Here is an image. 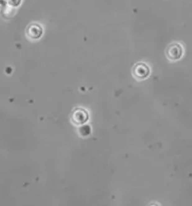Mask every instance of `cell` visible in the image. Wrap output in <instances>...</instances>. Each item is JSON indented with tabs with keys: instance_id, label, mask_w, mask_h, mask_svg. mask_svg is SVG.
I'll list each match as a JSON object with an SVG mask.
<instances>
[{
	"instance_id": "cell-1",
	"label": "cell",
	"mask_w": 192,
	"mask_h": 206,
	"mask_svg": "<svg viewBox=\"0 0 192 206\" xmlns=\"http://www.w3.org/2000/svg\"><path fill=\"white\" fill-rule=\"evenodd\" d=\"M89 115L87 111L81 108H77L72 112L71 120L76 125H82L88 120Z\"/></svg>"
},
{
	"instance_id": "cell-2",
	"label": "cell",
	"mask_w": 192,
	"mask_h": 206,
	"mask_svg": "<svg viewBox=\"0 0 192 206\" xmlns=\"http://www.w3.org/2000/svg\"><path fill=\"white\" fill-rule=\"evenodd\" d=\"M167 57L171 60H176L182 57L183 54V48L179 44L174 43L168 46L167 49Z\"/></svg>"
},
{
	"instance_id": "cell-3",
	"label": "cell",
	"mask_w": 192,
	"mask_h": 206,
	"mask_svg": "<svg viewBox=\"0 0 192 206\" xmlns=\"http://www.w3.org/2000/svg\"><path fill=\"white\" fill-rule=\"evenodd\" d=\"M132 73H133L135 78L139 79V80H143L149 75L150 71H149V68L148 65H146L144 63H138L134 66Z\"/></svg>"
},
{
	"instance_id": "cell-4",
	"label": "cell",
	"mask_w": 192,
	"mask_h": 206,
	"mask_svg": "<svg viewBox=\"0 0 192 206\" xmlns=\"http://www.w3.org/2000/svg\"><path fill=\"white\" fill-rule=\"evenodd\" d=\"M29 29L33 30V33L28 34L30 38H31L33 39H37L40 38L41 34H42V30L40 26H38V25H31V26L29 27Z\"/></svg>"
}]
</instances>
